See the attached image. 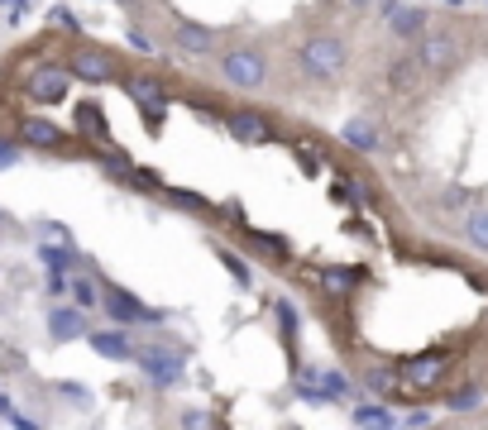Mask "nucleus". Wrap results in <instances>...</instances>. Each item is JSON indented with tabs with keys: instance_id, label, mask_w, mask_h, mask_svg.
<instances>
[{
	"instance_id": "1",
	"label": "nucleus",
	"mask_w": 488,
	"mask_h": 430,
	"mask_svg": "<svg viewBox=\"0 0 488 430\" xmlns=\"http://www.w3.org/2000/svg\"><path fill=\"white\" fill-rule=\"evenodd\" d=\"M345 63H350V53H345L340 38H312L302 48V72H312V77H340Z\"/></svg>"
},
{
	"instance_id": "2",
	"label": "nucleus",
	"mask_w": 488,
	"mask_h": 430,
	"mask_svg": "<svg viewBox=\"0 0 488 430\" xmlns=\"http://www.w3.org/2000/svg\"><path fill=\"white\" fill-rule=\"evenodd\" d=\"M220 72H226V81H235V87L254 91V87H263V77H269V63H263V53H254V48H230L226 58H220Z\"/></svg>"
},
{
	"instance_id": "3",
	"label": "nucleus",
	"mask_w": 488,
	"mask_h": 430,
	"mask_svg": "<svg viewBox=\"0 0 488 430\" xmlns=\"http://www.w3.org/2000/svg\"><path fill=\"white\" fill-rule=\"evenodd\" d=\"M67 87H73V67L48 63V67H39V72L30 77V101H39V105H63L67 101Z\"/></svg>"
},
{
	"instance_id": "4",
	"label": "nucleus",
	"mask_w": 488,
	"mask_h": 430,
	"mask_svg": "<svg viewBox=\"0 0 488 430\" xmlns=\"http://www.w3.org/2000/svg\"><path fill=\"white\" fill-rule=\"evenodd\" d=\"M139 368H144V378L153 387H173L177 378H183V354L177 350H163V344H153V350H139Z\"/></svg>"
},
{
	"instance_id": "5",
	"label": "nucleus",
	"mask_w": 488,
	"mask_h": 430,
	"mask_svg": "<svg viewBox=\"0 0 488 430\" xmlns=\"http://www.w3.org/2000/svg\"><path fill=\"white\" fill-rule=\"evenodd\" d=\"M67 67H73V77L91 81V87H106V81H116V58H110L106 48H77L73 58H67Z\"/></svg>"
},
{
	"instance_id": "6",
	"label": "nucleus",
	"mask_w": 488,
	"mask_h": 430,
	"mask_svg": "<svg viewBox=\"0 0 488 430\" xmlns=\"http://www.w3.org/2000/svg\"><path fill=\"white\" fill-rule=\"evenodd\" d=\"M124 81V91H130V101L144 105V115L158 124V110L168 105V91H163V81L158 77H144V72H130V77H120Z\"/></svg>"
},
{
	"instance_id": "7",
	"label": "nucleus",
	"mask_w": 488,
	"mask_h": 430,
	"mask_svg": "<svg viewBox=\"0 0 488 430\" xmlns=\"http://www.w3.org/2000/svg\"><path fill=\"white\" fill-rule=\"evenodd\" d=\"M226 130L230 139H240V144H269L273 139V124L259 115V110H226Z\"/></svg>"
},
{
	"instance_id": "8",
	"label": "nucleus",
	"mask_w": 488,
	"mask_h": 430,
	"mask_svg": "<svg viewBox=\"0 0 488 430\" xmlns=\"http://www.w3.org/2000/svg\"><path fill=\"white\" fill-rule=\"evenodd\" d=\"M416 58H422V67H431V72H445L459 53H455V38L450 34H426L422 44H416Z\"/></svg>"
},
{
	"instance_id": "9",
	"label": "nucleus",
	"mask_w": 488,
	"mask_h": 430,
	"mask_svg": "<svg viewBox=\"0 0 488 430\" xmlns=\"http://www.w3.org/2000/svg\"><path fill=\"white\" fill-rule=\"evenodd\" d=\"M106 311L116 316L120 325H130V321H163L158 311H149V307H139V301L130 292H120V287H106Z\"/></svg>"
},
{
	"instance_id": "10",
	"label": "nucleus",
	"mask_w": 488,
	"mask_h": 430,
	"mask_svg": "<svg viewBox=\"0 0 488 430\" xmlns=\"http://www.w3.org/2000/svg\"><path fill=\"white\" fill-rule=\"evenodd\" d=\"M48 335L53 340H81L87 335V316H81V307L77 311H67V307L48 311Z\"/></svg>"
},
{
	"instance_id": "11",
	"label": "nucleus",
	"mask_w": 488,
	"mask_h": 430,
	"mask_svg": "<svg viewBox=\"0 0 488 430\" xmlns=\"http://www.w3.org/2000/svg\"><path fill=\"white\" fill-rule=\"evenodd\" d=\"M20 139H24L30 148H58L67 134L58 130V124H48V120H24V124H20Z\"/></svg>"
},
{
	"instance_id": "12",
	"label": "nucleus",
	"mask_w": 488,
	"mask_h": 430,
	"mask_svg": "<svg viewBox=\"0 0 488 430\" xmlns=\"http://www.w3.org/2000/svg\"><path fill=\"white\" fill-rule=\"evenodd\" d=\"M173 44H177V48H187V53H206V48L216 44V34L206 30V24H192V20H183V24L173 30Z\"/></svg>"
},
{
	"instance_id": "13",
	"label": "nucleus",
	"mask_w": 488,
	"mask_h": 430,
	"mask_svg": "<svg viewBox=\"0 0 488 430\" xmlns=\"http://www.w3.org/2000/svg\"><path fill=\"white\" fill-rule=\"evenodd\" d=\"M359 277H364L359 268H321L316 282H321V292H326V297H345V292L359 282Z\"/></svg>"
},
{
	"instance_id": "14",
	"label": "nucleus",
	"mask_w": 488,
	"mask_h": 430,
	"mask_svg": "<svg viewBox=\"0 0 488 430\" xmlns=\"http://www.w3.org/2000/svg\"><path fill=\"white\" fill-rule=\"evenodd\" d=\"M393 87L402 96H416V87H422V58H416V53H407V58L393 63Z\"/></svg>"
},
{
	"instance_id": "15",
	"label": "nucleus",
	"mask_w": 488,
	"mask_h": 430,
	"mask_svg": "<svg viewBox=\"0 0 488 430\" xmlns=\"http://www.w3.org/2000/svg\"><path fill=\"white\" fill-rule=\"evenodd\" d=\"M340 139H345V144H350V148H359V154H369V148H379V130H373V120H364V115L345 124V130H340Z\"/></svg>"
},
{
	"instance_id": "16",
	"label": "nucleus",
	"mask_w": 488,
	"mask_h": 430,
	"mask_svg": "<svg viewBox=\"0 0 488 430\" xmlns=\"http://www.w3.org/2000/svg\"><path fill=\"white\" fill-rule=\"evenodd\" d=\"M91 350L106 354V358H134L130 340H124V330H96V335H91Z\"/></svg>"
},
{
	"instance_id": "17",
	"label": "nucleus",
	"mask_w": 488,
	"mask_h": 430,
	"mask_svg": "<svg viewBox=\"0 0 488 430\" xmlns=\"http://www.w3.org/2000/svg\"><path fill=\"white\" fill-rule=\"evenodd\" d=\"M39 258L48 263V273H67V268L77 263V254H73L67 244H44V249H39Z\"/></svg>"
},
{
	"instance_id": "18",
	"label": "nucleus",
	"mask_w": 488,
	"mask_h": 430,
	"mask_svg": "<svg viewBox=\"0 0 488 430\" xmlns=\"http://www.w3.org/2000/svg\"><path fill=\"white\" fill-rule=\"evenodd\" d=\"M73 297H77V307H81V311L96 307V301H106L101 292H96V282H91V277H73Z\"/></svg>"
},
{
	"instance_id": "19",
	"label": "nucleus",
	"mask_w": 488,
	"mask_h": 430,
	"mask_svg": "<svg viewBox=\"0 0 488 430\" xmlns=\"http://www.w3.org/2000/svg\"><path fill=\"white\" fill-rule=\"evenodd\" d=\"M77 124H81V130H96V139H110L106 134V120H101V105H81L77 110Z\"/></svg>"
},
{
	"instance_id": "20",
	"label": "nucleus",
	"mask_w": 488,
	"mask_h": 430,
	"mask_svg": "<svg viewBox=\"0 0 488 430\" xmlns=\"http://www.w3.org/2000/svg\"><path fill=\"white\" fill-rule=\"evenodd\" d=\"M465 230H469V240L488 254V211H474V215L465 220Z\"/></svg>"
},
{
	"instance_id": "21",
	"label": "nucleus",
	"mask_w": 488,
	"mask_h": 430,
	"mask_svg": "<svg viewBox=\"0 0 488 430\" xmlns=\"http://www.w3.org/2000/svg\"><path fill=\"white\" fill-rule=\"evenodd\" d=\"M316 378H321V387L330 392V401H336V397H350V378H345V373H316Z\"/></svg>"
},
{
	"instance_id": "22",
	"label": "nucleus",
	"mask_w": 488,
	"mask_h": 430,
	"mask_svg": "<svg viewBox=\"0 0 488 430\" xmlns=\"http://www.w3.org/2000/svg\"><path fill=\"white\" fill-rule=\"evenodd\" d=\"M422 24H426V15H422V10H402V15H398V24H393V30L398 34H422Z\"/></svg>"
},
{
	"instance_id": "23",
	"label": "nucleus",
	"mask_w": 488,
	"mask_h": 430,
	"mask_svg": "<svg viewBox=\"0 0 488 430\" xmlns=\"http://www.w3.org/2000/svg\"><path fill=\"white\" fill-rule=\"evenodd\" d=\"M124 182H130V187H139V191H158L163 182H158V173H144V168H130V177H124Z\"/></svg>"
},
{
	"instance_id": "24",
	"label": "nucleus",
	"mask_w": 488,
	"mask_h": 430,
	"mask_svg": "<svg viewBox=\"0 0 488 430\" xmlns=\"http://www.w3.org/2000/svg\"><path fill=\"white\" fill-rule=\"evenodd\" d=\"M216 254H220V263H226V268H230V273H235V277H240V282L249 287V268H244V263H240V258H235V254H230V249H216Z\"/></svg>"
},
{
	"instance_id": "25",
	"label": "nucleus",
	"mask_w": 488,
	"mask_h": 430,
	"mask_svg": "<svg viewBox=\"0 0 488 430\" xmlns=\"http://www.w3.org/2000/svg\"><path fill=\"white\" fill-rule=\"evenodd\" d=\"M355 421H359V426H373V421L388 426V411H383V407H359V411H355Z\"/></svg>"
},
{
	"instance_id": "26",
	"label": "nucleus",
	"mask_w": 488,
	"mask_h": 430,
	"mask_svg": "<svg viewBox=\"0 0 488 430\" xmlns=\"http://www.w3.org/2000/svg\"><path fill=\"white\" fill-rule=\"evenodd\" d=\"M168 197H173L177 206H192V211H206V201L197 197V191H168Z\"/></svg>"
},
{
	"instance_id": "27",
	"label": "nucleus",
	"mask_w": 488,
	"mask_h": 430,
	"mask_svg": "<svg viewBox=\"0 0 488 430\" xmlns=\"http://www.w3.org/2000/svg\"><path fill=\"white\" fill-rule=\"evenodd\" d=\"M53 24H58V30H81V24H77V15H67V10H53Z\"/></svg>"
},
{
	"instance_id": "28",
	"label": "nucleus",
	"mask_w": 488,
	"mask_h": 430,
	"mask_svg": "<svg viewBox=\"0 0 488 430\" xmlns=\"http://www.w3.org/2000/svg\"><path fill=\"white\" fill-rule=\"evenodd\" d=\"M297 168H302V173H316V168H321V163H316V154H312V148H297Z\"/></svg>"
},
{
	"instance_id": "29",
	"label": "nucleus",
	"mask_w": 488,
	"mask_h": 430,
	"mask_svg": "<svg viewBox=\"0 0 488 430\" xmlns=\"http://www.w3.org/2000/svg\"><path fill=\"white\" fill-rule=\"evenodd\" d=\"M20 158V148L15 144H5V139H0V168H10V163Z\"/></svg>"
},
{
	"instance_id": "30",
	"label": "nucleus",
	"mask_w": 488,
	"mask_h": 430,
	"mask_svg": "<svg viewBox=\"0 0 488 430\" xmlns=\"http://www.w3.org/2000/svg\"><path fill=\"white\" fill-rule=\"evenodd\" d=\"M130 44H134L139 53H153V38H149V34H139V30H130Z\"/></svg>"
},
{
	"instance_id": "31",
	"label": "nucleus",
	"mask_w": 488,
	"mask_h": 430,
	"mask_svg": "<svg viewBox=\"0 0 488 430\" xmlns=\"http://www.w3.org/2000/svg\"><path fill=\"white\" fill-rule=\"evenodd\" d=\"M465 201H469V191H459V187L445 191V206H465Z\"/></svg>"
},
{
	"instance_id": "32",
	"label": "nucleus",
	"mask_w": 488,
	"mask_h": 430,
	"mask_svg": "<svg viewBox=\"0 0 488 430\" xmlns=\"http://www.w3.org/2000/svg\"><path fill=\"white\" fill-rule=\"evenodd\" d=\"M48 292H53V297H63V292H67V282H63V273H53V277H48Z\"/></svg>"
},
{
	"instance_id": "33",
	"label": "nucleus",
	"mask_w": 488,
	"mask_h": 430,
	"mask_svg": "<svg viewBox=\"0 0 488 430\" xmlns=\"http://www.w3.org/2000/svg\"><path fill=\"white\" fill-rule=\"evenodd\" d=\"M120 5H134V0H120Z\"/></svg>"
}]
</instances>
